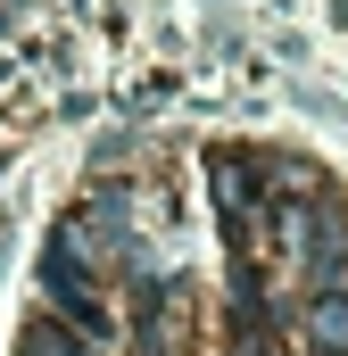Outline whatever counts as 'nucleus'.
<instances>
[{"label":"nucleus","instance_id":"nucleus-1","mask_svg":"<svg viewBox=\"0 0 348 356\" xmlns=\"http://www.w3.org/2000/svg\"><path fill=\"white\" fill-rule=\"evenodd\" d=\"M307 340H315V356H348V298H324L307 315Z\"/></svg>","mask_w":348,"mask_h":356}]
</instances>
